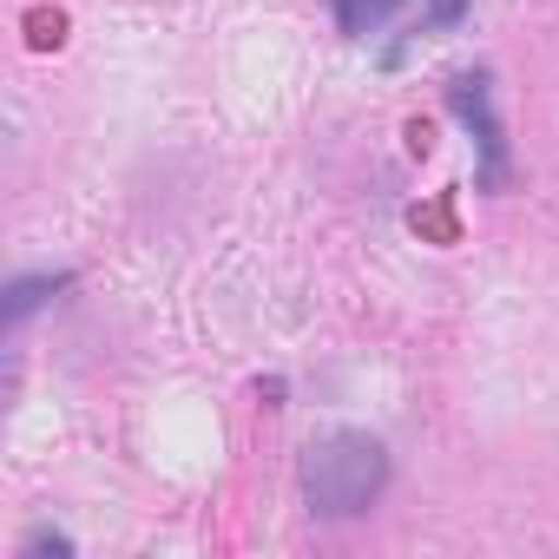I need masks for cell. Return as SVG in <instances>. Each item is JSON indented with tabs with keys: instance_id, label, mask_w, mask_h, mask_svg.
<instances>
[{
	"instance_id": "6da1fadb",
	"label": "cell",
	"mask_w": 559,
	"mask_h": 559,
	"mask_svg": "<svg viewBox=\"0 0 559 559\" xmlns=\"http://www.w3.org/2000/svg\"><path fill=\"white\" fill-rule=\"evenodd\" d=\"M297 480H304V507L317 520H362L389 493V448L362 428H330L304 448Z\"/></svg>"
},
{
	"instance_id": "7a4b0ae2",
	"label": "cell",
	"mask_w": 559,
	"mask_h": 559,
	"mask_svg": "<svg viewBox=\"0 0 559 559\" xmlns=\"http://www.w3.org/2000/svg\"><path fill=\"white\" fill-rule=\"evenodd\" d=\"M448 112L467 126V139H474V152H480L474 185H480V191H500V185H507V126H500V112H493V73H487V67L454 73V80H448Z\"/></svg>"
},
{
	"instance_id": "3957f363",
	"label": "cell",
	"mask_w": 559,
	"mask_h": 559,
	"mask_svg": "<svg viewBox=\"0 0 559 559\" xmlns=\"http://www.w3.org/2000/svg\"><path fill=\"white\" fill-rule=\"evenodd\" d=\"M73 284V270H34V276H14V284H8V330H21L47 297H60Z\"/></svg>"
},
{
	"instance_id": "277c9868",
	"label": "cell",
	"mask_w": 559,
	"mask_h": 559,
	"mask_svg": "<svg viewBox=\"0 0 559 559\" xmlns=\"http://www.w3.org/2000/svg\"><path fill=\"white\" fill-rule=\"evenodd\" d=\"M330 14H336V27L349 40H369V34H382L402 14V0H330Z\"/></svg>"
},
{
	"instance_id": "5b68a950",
	"label": "cell",
	"mask_w": 559,
	"mask_h": 559,
	"mask_svg": "<svg viewBox=\"0 0 559 559\" xmlns=\"http://www.w3.org/2000/svg\"><path fill=\"white\" fill-rule=\"evenodd\" d=\"M474 14V0H421V34H454Z\"/></svg>"
},
{
	"instance_id": "8992f818",
	"label": "cell",
	"mask_w": 559,
	"mask_h": 559,
	"mask_svg": "<svg viewBox=\"0 0 559 559\" xmlns=\"http://www.w3.org/2000/svg\"><path fill=\"white\" fill-rule=\"evenodd\" d=\"M40 552H60V559H67V552H73V539H67L60 526H34V533L21 539V559H40Z\"/></svg>"
}]
</instances>
